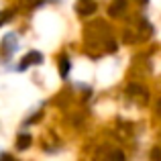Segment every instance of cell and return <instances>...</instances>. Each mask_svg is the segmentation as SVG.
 <instances>
[{
    "label": "cell",
    "mask_w": 161,
    "mask_h": 161,
    "mask_svg": "<svg viewBox=\"0 0 161 161\" xmlns=\"http://www.w3.org/2000/svg\"><path fill=\"white\" fill-rule=\"evenodd\" d=\"M126 94H129V98L137 100L139 104H145L147 100H149V92L143 86H139V84H130V86L126 88Z\"/></svg>",
    "instance_id": "obj_1"
},
{
    "label": "cell",
    "mask_w": 161,
    "mask_h": 161,
    "mask_svg": "<svg viewBox=\"0 0 161 161\" xmlns=\"http://www.w3.org/2000/svg\"><path fill=\"white\" fill-rule=\"evenodd\" d=\"M43 61V55H41L39 51H31V53H27L23 57V61H20V69H27L29 65H37V63H41Z\"/></svg>",
    "instance_id": "obj_2"
},
{
    "label": "cell",
    "mask_w": 161,
    "mask_h": 161,
    "mask_svg": "<svg viewBox=\"0 0 161 161\" xmlns=\"http://www.w3.org/2000/svg\"><path fill=\"white\" fill-rule=\"evenodd\" d=\"M126 0H112V4L108 6V14L110 16H120V14H125V10H126Z\"/></svg>",
    "instance_id": "obj_3"
},
{
    "label": "cell",
    "mask_w": 161,
    "mask_h": 161,
    "mask_svg": "<svg viewBox=\"0 0 161 161\" xmlns=\"http://www.w3.org/2000/svg\"><path fill=\"white\" fill-rule=\"evenodd\" d=\"M75 10H78L80 14H84V16H88V14H94V10H96V4L92 2V0H80V2L75 4Z\"/></svg>",
    "instance_id": "obj_4"
},
{
    "label": "cell",
    "mask_w": 161,
    "mask_h": 161,
    "mask_svg": "<svg viewBox=\"0 0 161 161\" xmlns=\"http://www.w3.org/2000/svg\"><path fill=\"white\" fill-rule=\"evenodd\" d=\"M2 47H4V53H12L16 49V37L14 35H8V37H4V41H2Z\"/></svg>",
    "instance_id": "obj_5"
},
{
    "label": "cell",
    "mask_w": 161,
    "mask_h": 161,
    "mask_svg": "<svg viewBox=\"0 0 161 161\" xmlns=\"http://www.w3.org/2000/svg\"><path fill=\"white\" fill-rule=\"evenodd\" d=\"M59 74H61V78H65V75L69 74V59L67 57L59 59Z\"/></svg>",
    "instance_id": "obj_6"
},
{
    "label": "cell",
    "mask_w": 161,
    "mask_h": 161,
    "mask_svg": "<svg viewBox=\"0 0 161 161\" xmlns=\"http://www.w3.org/2000/svg\"><path fill=\"white\" fill-rule=\"evenodd\" d=\"M31 141H33V139H31V135H20V137H19V141H16V145H19V149H20V151H25L29 145H31Z\"/></svg>",
    "instance_id": "obj_7"
},
{
    "label": "cell",
    "mask_w": 161,
    "mask_h": 161,
    "mask_svg": "<svg viewBox=\"0 0 161 161\" xmlns=\"http://www.w3.org/2000/svg\"><path fill=\"white\" fill-rule=\"evenodd\" d=\"M151 157H153V159H161V149H153Z\"/></svg>",
    "instance_id": "obj_8"
},
{
    "label": "cell",
    "mask_w": 161,
    "mask_h": 161,
    "mask_svg": "<svg viewBox=\"0 0 161 161\" xmlns=\"http://www.w3.org/2000/svg\"><path fill=\"white\" fill-rule=\"evenodd\" d=\"M8 20V12H0V25Z\"/></svg>",
    "instance_id": "obj_9"
},
{
    "label": "cell",
    "mask_w": 161,
    "mask_h": 161,
    "mask_svg": "<svg viewBox=\"0 0 161 161\" xmlns=\"http://www.w3.org/2000/svg\"><path fill=\"white\" fill-rule=\"evenodd\" d=\"M157 114H159V116H161V100H159V102H157Z\"/></svg>",
    "instance_id": "obj_10"
}]
</instances>
